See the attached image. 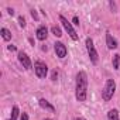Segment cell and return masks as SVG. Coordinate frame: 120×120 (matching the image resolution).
<instances>
[{"instance_id": "cell-19", "label": "cell", "mask_w": 120, "mask_h": 120, "mask_svg": "<svg viewBox=\"0 0 120 120\" xmlns=\"http://www.w3.org/2000/svg\"><path fill=\"white\" fill-rule=\"evenodd\" d=\"M56 78H58V72H56V71H54V72H52V75H51V79H52V81H56Z\"/></svg>"}, {"instance_id": "cell-1", "label": "cell", "mask_w": 120, "mask_h": 120, "mask_svg": "<svg viewBox=\"0 0 120 120\" xmlns=\"http://www.w3.org/2000/svg\"><path fill=\"white\" fill-rule=\"evenodd\" d=\"M75 98L78 102H85L88 98V75L85 71H79L76 74L75 82Z\"/></svg>"}, {"instance_id": "cell-5", "label": "cell", "mask_w": 120, "mask_h": 120, "mask_svg": "<svg viewBox=\"0 0 120 120\" xmlns=\"http://www.w3.org/2000/svg\"><path fill=\"white\" fill-rule=\"evenodd\" d=\"M34 72H35V75L38 76V78H45L47 76V74H48V67H47V64L45 62H42V61H35L34 62Z\"/></svg>"}, {"instance_id": "cell-10", "label": "cell", "mask_w": 120, "mask_h": 120, "mask_svg": "<svg viewBox=\"0 0 120 120\" xmlns=\"http://www.w3.org/2000/svg\"><path fill=\"white\" fill-rule=\"evenodd\" d=\"M38 103H40V106H41L42 109L49 110V112H55V107H54V106L47 100V99H44V98H42V99H40V100H38Z\"/></svg>"}, {"instance_id": "cell-9", "label": "cell", "mask_w": 120, "mask_h": 120, "mask_svg": "<svg viewBox=\"0 0 120 120\" xmlns=\"http://www.w3.org/2000/svg\"><path fill=\"white\" fill-rule=\"evenodd\" d=\"M106 45H107V48H109V49H116V48L119 47L117 40H116V38H113L110 33H106Z\"/></svg>"}, {"instance_id": "cell-24", "label": "cell", "mask_w": 120, "mask_h": 120, "mask_svg": "<svg viewBox=\"0 0 120 120\" xmlns=\"http://www.w3.org/2000/svg\"><path fill=\"white\" fill-rule=\"evenodd\" d=\"M45 120H52V119H45Z\"/></svg>"}, {"instance_id": "cell-15", "label": "cell", "mask_w": 120, "mask_h": 120, "mask_svg": "<svg viewBox=\"0 0 120 120\" xmlns=\"http://www.w3.org/2000/svg\"><path fill=\"white\" fill-rule=\"evenodd\" d=\"M51 33H52L55 37H61V35H62V31H61V28H59L58 26H52V27H51Z\"/></svg>"}, {"instance_id": "cell-14", "label": "cell", "mask_w": 120, "mask_h": 120, "mask_svg": "<svg viewBox=\"0 0 120 120\" xmlns=\"http://www.w3.org/2000/svg\"><path fill=\"white\" fill-rule=\"evenodd\" d=\"M112 64H113V68H114V69H119V68H120V55H119V54L113 55V61H112Z\"/></svg>"}, {"instance_id": "cell-6", "label": "cell", "mask_w": 120, "mask_h": 120, "mask_svg": "<svg viewBox=\"0 0 120 120\" xmlns=\"http://www.w3.org/2000/svg\"><path fill=\"white\" fill-rule=\"evenodd\" d=\"M17 58H19V62L23 65V68H26V69H31V68H33L31 59H30V56H28L24 51H20L19 55H17Z\"/></svg>"}, {"instance_id": "cell-8", "label": "cell", "mask_w": 120, "mask_h": 120, "mask_svg": "<svg viewBox=\"0 0 120 120\" xmlns=\"http://www.w3.org/2000/svg\"><path fill=\"white\" fill-rule=\"evenodd\" d=\"M35 37H37V40H40V41H45L47 37H48V28H47L45 26H40V27L37 28V31H35Z\"/></svg>"}, {"instance_id": "cell-23", "label": "cell", "mask_w": 120, "mask_h": 120, "mask_svg": "<svg viewBox=\"0 0 120 120\" xmlns=\"http://www.w3.org/2000/svg\"><path fill=\"white\" fill-rule=\"evenodd\" d=\"M74 120H86V119H83V117H75Z\"/></svg>"}, {"instance_id": "cell-11", "label": "cell", "mask_w": 120, "mask_h": 120, "mask_svg": "<svg viewBox=\"0 0 120 120\" xmlns=\"http://www.w3.org/2000/svg\"><path fill=\"white\" fill-rule=\"evenodd\" d=\"M0 34H2V38H3L4 41H10V40H11V31L7 30V28H4V27L0 30Z\"/></svg>"}, {"instance_id": "cell-3", "label": "cell", "mask_w": 120, "mask_h": 120, "mask_svg": "<svg viewBox=\"0 0 120 120\" xmlns=\"http://www.w3.org/2000/svg\"><path fill=\"white\" fill-rule=\"evenodd\" d=\"M86 49H88V55H89V59H90V62L93 65L98 64L99 61V55H98V51L95 48V44H93V40L90 37L86 38Z\"/></svg>"}, {"instance_id": "cell-17", "label": "cell", "mask_w": 120, "mask_h": 120, "mask_svg": "<svg viewBox=\"0 0 120 120\" xmlns=\"http://www.w3.org/2000/svg\"><path fill=\"white\" fill-rule=\"evenodd\" d=\"M31 16H33V19H34V20H38V14H37V11H35V10H31Z\"/></svg>"}, {"instance_id": "cell-13", "label": "cell", "mask_w": 120, "mask_h": 120, "mask_svg": "<svg viewBox=\"0 0 120 120\" xmlns=\"http://www.w3.org/2000/svg\"><path fill=\"white\" fill-rule=\"evenodd\" d=\"M19 114H20V109H19V106H13V109H11V116H10L9 120H17Z\"/></svg>"}, {"instance_id": "cell-22", "label": "cell", "mask_w": 120, "mask_h": 120, "mask_svg": "<svg viewBox=\"0 0 120 120\" xmlns=\"http://www.w3.org/2000/svg\"><path fill=\"white\" fill-rule=\"evenodd\" d=\"M7 48H9V51H16V49H17V48H16L14 45H9Z\"/></svg>"}, {"instance_id": "cell-12", "label": "cell", "mask_w": 120, "mask_h": 120, "mask_svg": "<svg viewBox=\"0 0 120 120\" xmlns=\"http://www.w3.org/2000/svg\"><path fill=\"white\" fill-rule=\"evenodd\" d=\"M107 120H120L119 117V112L116 109H112L107 112Z\"/></svg>"}, {"instance_id": "cell-20", "label": "cell", "mask_w": 120, "mask_h": 120, "mask_svg": "<svg viewBox=\"0 0 120 120\" xmlns=\"http://www.w3.org/2000/svg\"><path fill=\"white\" fill-rule=\"evenodd\" d=\"M20 120H28V114H27V113H21Z\"/></svg>"}, {"instance_id": "cell-16", "label": "cell", "mask_w": 120, "mask_h": 120, "mask_svg": "<svg viewBox=\"0 0 120 120\" xmlns=\"http://www.w3.org/2000/svg\"><path fill=\"white\" fill-rule=\"evenodd\" d=\"M19 24H20V27H23V28L26 27V19H24L23 16H20V17H19Z\"/></svg>"}, {"instance_id": "cell-21", "label": "cell", "mask_w": 120, "mask_h": 120, "mask_svg": "<svg viewBox=\"0 0 120 120\" xmlns=\"http://www.w3.org/2000/svg\"><path fill=\"white\" fill-rule=\"evenodd\" d=\"M7 13H9V14H10V16H13V14H14V10H13V9H10V7H9V9H7Z\"/></svg>"}, {"instance_id": "cell-7", "label": "cell", "mask_w": 120, "mask_h": 120, "mask_svg": "<svg viewBox=\"0 0 120 120\" xmlns=\"http://www.w3.org/2000/svg\"><path fill=\"white\" fill-rule=\"evenodd\" d=\"M54 49H55L56 56H58V58H61V59H64V58L67 56V54H68L67 47H65L61 41H58V42H55V44H54Z\"/></svg>"}, {"instance_id": "cell-2", "label": "cell", "mask_w": 120, "mask_h": 120, "mask_svg": "<svg viewBox=\"0 0 120 120\" xmlns=\"http://www.w3.org/2000/svg\"><path fill=\"white\" fill-rule=\"evenodd\" d=\"M114 92H116V82H114L113 79H107L106 83H105V86H103V90H102V98H103V100H105V102H109V100L113 98Z\"/></svg>"}, {"instance_id": "cell-4", "label": "cell", "mask_w": 120, "mask_h": 120, "mask_svg": "<svg viewBox=\"0 0 120 120\" xmlns=\"http://www.w3.org/2000/svg\"><path fill=\"white\" fill-rule=\"evenodd\" d=\"M59 21H61L62 27L65 28V31L68 33V35H69V37H71V38H72L74 41H76V40H78V34H76L75 28L72 27V24H71V23H69V21H68V20H67V19H65L64 16H62V14L59 16Z\"/></svg>"}, {"instance_id": "cell-18", "label": "cell", "mask_w": 120, "mask_h": 120, "mask_svg": "<svg viewBox=\"0 0 120 120\" xmlns=\"http://www.w3.org/2000/svg\"><path fill=\"white\" fill-rule=\"evenodd\" d=\"M72 23H74L75 26H79V19H78L76 16H74V19H72Z\"/></svg>"}]
</instances>
